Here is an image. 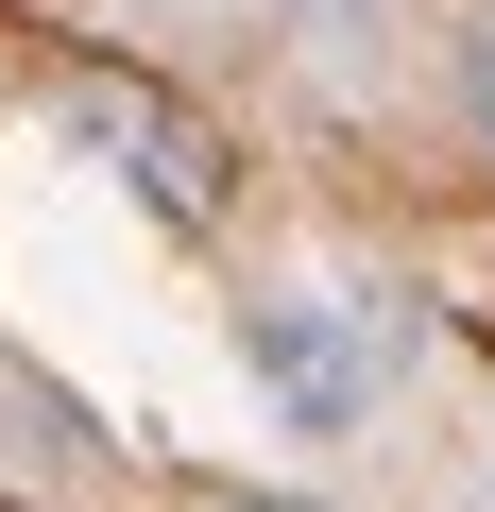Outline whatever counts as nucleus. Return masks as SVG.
<instances>
[{
  "label": "nucleus",
  "instance_id": "2",
  "mask_svg": "<svg viewBox=\"0 0 495 512\" xmlns=\"http://www.w3.org/2000/svg\"><path fill=\"white\" fill-rule=\"evenodd\" d=\"M69 120H86V154H120V171H137V205H154V222H222V205H239L222 137H205L154 69H86V86H69Z\"/></svg>",
  "mask_w": 495,
  "mask_h": 512
},
{
  "label": "nucleus",
  "instance_id": "3",
  "mask_svg": "<svg viewBox=\"0 0 495 512\" xmlns=\"http://www.w3.org/2000/svg\"><path fill=\"white\" fill-rule=\"evenodd\" d=\"M461 103H478V137H495V18L461 35Z\"/></svg>",
  "mask_w": 495,
  "mask_h": 512
},
{
  "label": "nucleus",
  "instance_id": "1",
  "mask_svg": "<svg viewBox=\"0 0 495 512\" xmlns=\"http://www.w3.org/2000/svg\"><path fill=\"white\" fill-rule=\"evenodd\" d=\"M393 342H410V325H376V308H342V291H274V308H239V359L274 376L291 427H359L376 376H393Z\"/></svg>",
  "mask_w": 495,
  "mask_h": 512
},
{
  "label": "nucleus",
  "instance_id": "4",
  "mask_svg": "<svg viewBox=\"0 0 495 512\" xmlns=\"http://www.w3.org/2000/svg\"><path fill=\"white\" fill-rule=\"evenodd\" d=\"M222 512H308V495H222Z\"/></svg>",
  "mask_w": 495,
  "mask_h": 512
}]
</instances>
